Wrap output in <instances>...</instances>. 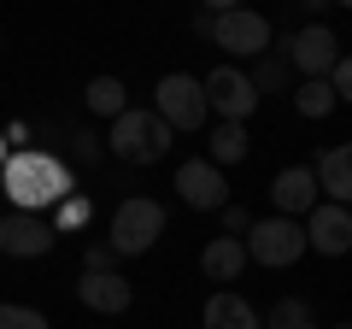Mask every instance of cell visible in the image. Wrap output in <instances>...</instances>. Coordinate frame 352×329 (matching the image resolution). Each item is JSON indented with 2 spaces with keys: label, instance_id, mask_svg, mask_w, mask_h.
<instances>
[{
  "label": "cell",
  "instance_id": "cell-1",
  "mask_svg": "<svg viewBox=\"0 0 352 329\" xmlns=\"http://www.w3.org/2000/svg\"><path fill=\"white\" fill-rule=\"evenodd\" d=\"M0 194L18 206V212H47L53 200L71 194V171H65L53 153H30V147H12L0 159Z\"/></svg>",
  "mask_w": 352,
  "mask_h": 329
},
{
  "label": "cell",
  "instance_id": "cell-2",
  "mask_svg": "<svg viewBox=\"0 0 352 329\" xmlns=\"http://www.w3.org/2000/svg\"><path fill=\"white\" fill-rule=\"evenodd\" d=\"M176 129L164 124V118L141 112V106H124V112L112 118V136H106V153L124 164H159L164 153H170Z\"/></svg>",
  "mask_w": 352,
  "mask_h": 329
},
{
  "label": "cell",
  "instance_id": "cell-3",
  "mask_svg": "<svg viewBox=\"0 0 352 329\" xmlns=\"http://www.w3.org/2000/svg\"><path fill=\"white\" fill-rule=\"evenodd\" d=\"M241 247H247V259L252 265H264V270H288V265H300L311 247H305V229H300V217H252L247 224V235H241Z\"/></svg>",
  "mask_w": 352,
  "mask_h": 329
},
{
  "label": "cell",
  "instance_id": "cell-4",
  "mask_svg": "<svg viewBox=\"0 0 352 329\" xmlns=\"http://www.w3.org/2000/svg\"><path fill=\"white\" fill-rule=\"evenodd\" d=\"M153 118H164L170 129H206L212 124V106H206L200 76H188V71L159 76V89H153Z\"/></svg>",
  "mask_w": 352,
  "mask_h": 329
},
{
  "label": "cell",
  "instance_id": "cell-5",
  "mask_svg": "<svg viewBox=\"0 0 352 329\" xmlns=\"http://www.w3.org/2000/svg\"><path fill=\"white\" fill-rule=\"evenodd\" d=\"M159 235H164V206L135 194V200H124L112 212V241H106V247H112L118 259H141Z\"/></svg>",
  "mask_w": 352,
  "mask_h": 329
},
{
  "label": "cell",
  "instance_id": "cell-6",
  "mask_svg": "<svg viewBox=\"0 0 352 329\" xmlns=\"http://www.w3.org/2000/svg\"><path fill=\"white\" fill-rule=\"evenodd\" d=\"M212 41H217L223 53H235V59H258V53H270V18L252 12V6L217 12V18H212Z\"/></svg>",
  "mask_w": 352,
  "mask_h": 329
},
{
  "label": "cell",
  "instance_id": "cell-7",
  "mask_svg": "<svg viewBox=\"0 0 352 329\" xmlns=\"http://www.w3.org/2000/svg\"><path fill=\"white\" fill-rule=\"evenodd\" d=\"M59 247V229L47 224V212H0V253L6 259H41Z\"/></svg>",
  "mask_w": 352,
  "mask_h": 329
},
{
  "label": "cell",
  "instance_id": "cell-8",
  "mask_svg": "<svg viewBox=\"0 0 352 329\" xmlns=\"http://www.w3.org/2000/svg\"><path fill=\"white\" fill-rule=\"evenodd\" d=\"M206 89V106H212L223 124H247L252 112H258V89L247 83V71H235V65H217L212 76H200Z\"/></svg>",
  "mask_w": 352,
  "mask_h": 329
},
{
  "label": "cell",
  "instance_id": "cell-9",
  "mask_svg": "<svg viewBox=\"0 0 352 329\" xmlns=\"http://www.w3.org/2000/svg\"><path fill=\"white\" fill-rule=\"evenodd\" d=\"M176 200L194 206V212H217V206H229L223 171H217L212 159H182V164H176Z\"/></svg>",
  "mask_w": 352,
  "mask_h": 329
},
{
  "label": "cell",
  "instance_id": "cell-10",
  "mask_svg": "<svg viewBox=\"0 0 352 329\" xmlns=\"http://www.w3.org/2000/svg\"><path fill=\"white\" fill-rule=\"evenodd\" d=\"M305 247H317L323 259H340L352 247V212L346 206H335V200H317L311 212H305Z\"/></svg>",
  "mask_w": 352,
  "mask_h": 329
},
{
  "label": "cell",
  "instance_id": "cell-11",
  "mask_svg": "<svg viewBox=\"0 0 352 329\" xmlns=\"http://www.w3.org/2000/svg\"><path fill=\"white\" fill-rule=\"evenodd\" d=\"M282 59H288L294 71H305V76H323L329 65L340 59V36H335L329 24H305L300 36L282 41Z\"/></svg>",
  "mask_w": 352,
  "mask_h": 329
},
{
  "label": "cell",
  "instance_id": "cell-12",
  "mask_svg": "<svg viewBox=\"0 0 352 329\" xmlns=\"http://www.w3.org/2000/svg\"><path fill=\"white\" fill-rule=\"evenodd\" d=\"M76 300H82L88 312H100V317H118V312L135 306V288H129V277H118V270H82Z\"/></svg>",
  "mask_w": 352,
  "mask_h": 329
},
{
  "label": "cell",
  "instance_id": "cell-13",
  "mask_svg": "<svg viewBox=\"0 0 352 329\" xmlns=\"http://www.w3.org/2000/svg\"><path fill=\"white\" fill-rule=\"evenodd\" d=\"M270 206H276V217H305L317 206V177L311 164H288V171H276V182H270Z\"/></svg>",
  "mask_w": 352,
  "mask_h": 329
},
{
  "label": "cell",
  "instance_id": "cell-14",
  "mask_svg": "<svg viewBox=\"0 0 352 329\" xmlns=\"http://www.w3.org/2000/svg\"><path fill=\"white\" fill-rule=\"evenodd\" d=\"M311 177H317V189H323L335 206H346L352 200V147H346V141H335V147L311 164Z\"/></svg>",
  "mask_w": 352,
  "mask_h": 329
},
{
  "label": "cell",
  "instance_id": "cell-15",
  "mask_svg": "<svg viewBox=\"0 0 352 329\" xmlns=\"http://www.w3.org/2000/svg\"><path fill=\"white\" fill-rule=\"evenodd\" d=\"M200 270H206V282H235L241 270H247V247H241V235H212L200 247Z\"/></svg>",
  "mask_w": 352,
  "mask_h": 329
},
{
  "label": "cell",
  "instance_id": "cell-16",
  "mask_svg": "<svg viewBox=\"0 0 352 329\" xmlns=\"http://www.w3.org/2000/svg\"><path fill=\"white\" fill-rule=\"evenodd\" d=\"M200 323L206 329H258V312H252L241 294H229V288H217L212 300H206V312H200Z\"/></svg>",
  "mask_w": 352,
  "mask_h": 329
},
{
  "label": "cell",
  "instance_id": "cell-17",
  "mask_svg": "<svg viewBox=\"0 0 352 329\" xmlns=\"http://www.w3.org/2000/svg\"><path fill=\"white\" fill-rule=\"evenodd\" d=\"M247 147H252V141H247V124H223V118H217V124H212V141H206V159H212L217 171H229V164L247 159Z\"/></svg>",
  "mask_w": 352,
  "mask_h": 329
},
{
  "label": "cell",
  "instance_id": "cell-18",
  "mask_svg": "<svg viewBox=\"0 0 352 329\" xmlns=\"http://www.w3.org/2000/svg\"><path fill=\"white\" fill-rule=\"evenodd\" d=\"M82 106H88V112H100V118H118L129 106V89L118 83V76H94V83L82 89Z\"/></svg>",
  "mask_w": 352,
  "mask_h": 329
},
{
  "label": "cell",
  "instance_id": "cell-19",
  "mask_svg": "<svg viewBox=\"0 0 352 329\" xmlns=\"http://www.w3.org/2000/svg\"><path fill=\"white\" fill-rule=\"evenodd\" d=\"M294 106H300V118H329L340 100L329 94V83H323V76H305L300 89H294Z\"/></svg>",
  "mask_w": 352,
  "mask_h": 329
},
{
  "label": "cell",
  "instance_id": "cell-20",
  "mask_svg": "<svg viewBox=\"0 0 352 329\" xmlns=\"http://www.w3.org/2000/svg\"><path fill=\"white\" fill-rule=\"evenodd\" d=\"M288 76H294V65L282 53H258V71H247V83L258 94H276V89H288Z\"/></svg>",
  "mask_w": 352,
  "mask_h": 329
},
{
  "label": "cell",
  "instance_id": "cell-21",
  "mask_svg": "<svg viewBox=\"0 0 352 329\" xmlns=\"http://www.w3.org/2000/svg\"><path fill=\"white\" fill-rule=\"evenodd\" d=\"M88 217H94V206H88V194H65V200H53V217H47V224L53 229H59V235H65V229H88Z\"/></svg>",
  "mask_w": 352,
  "mask_h": 329
},
{
  "label": "cell",
  "instance_id": "cell-22",
  "mask_svg": "<svg viewBox=\"0 0 352 329\" xmlns=\"http://www.w3.org/2000/svg\"><path fill=\"white\" fill-rule=\"evenodd\" d=\"M300 323H311V306L288 294V300H276V306H270V317H264L258 329H300Z\"/></svg>",
  "mask_w": 352,
  "mask_h": 329
},
{
  "label": "cell",
  "instance_id": "cell-23",
  "mask_svg": "<svg viewBox=\"0 0 352 329\" xmlns=\"http://www.w3.org/2000/svg\"><path fill=\"white\" fill-rule=\"evenodd\" d=\"M0 329H47L36 306H0Z\"/></svg>",
  "mask_w": 352,
  "mask_h": 329
},
{
  "label": "cell",
  "instance_id": "cell-24",
  "mask_svg": "<svg viewBox=\"0 0 352 329\" xmlns=\"http://www.w3.org/2000/svg\"><path fill=\"white\" fill-rule=\"evenodd\" d=\"M217 212H223V235H247V224H252V212H247V206H235V200H229V206H217Z\"/></svg>",
  "mask_w": 352,
  "mask_h": 329
},
{
  "label": "cell",
  "instance_id": "cell-25",
  "mask_svg": "<svg viewBox=\"0 0 352 329\" xmlns=\"http://www.w3.org/2000/svg\"><path fill=\"white\" fill-rule=\"evenodd\" d=\"M112 265H118V253L106 247V241H94V247L82 253V270H112Z\"/></svg>",
  "mask_w": 352,
  "mask_h": 329
},
{
  "label": "cell",
  "instance_id": "cell-26",
  "mask_svg": "<svg viewBox=\"0 0 352 329\" xmlns=\"http://www.w3.org/2000/svg\"><path fill=\"white\" fill-rule=\"evenodd\" d=\"M200 6H206V12L217 18V12H235V6H247V0H200Z\"/></svg>",
  "mask_w": 352,
  "mask_h": 329
},
{
  "label": "cell",
  "instance_id": "cell-27",
  "mask_svg": "<svg viewBox=\"0 0 352 329\" xmlns=\"http://www.w3.org/2000/svg\"><path fill=\"white\" fill-rule=\"evenodd\" d=\"M300 6H305V12H323V6H329V0H300Z\"/></svg>",
  "mask_w": 352,
  "mask_h": 329
},
{
  "label": "cell",
  "instance_id": "cell-28",
  "mask_svg": "<svg viewBox=\"0 0 352 329\" xmlns=\"http://www.w3.org/2000/svg\"><path fill=\"white\" fill-rule=\"evenodd\" d=\"M6 153H12V147H6V129H0V159H6Z\"/></svg>",
  "mask_w": 352,
  "mask_h": 329
},
{
  "label": "cell",
  "instance_id": "cell-29",
  "mask_svg": "<svg viewBox=\"0 0 352 329\" xmlns=\"http://www.w3.org/2000/svg\"><path fill=\"white\" fill-rule=\"evenodd\" d=\"M335 329H352V323H335Z\"/></svg>",
  "mask_w": 352,
  "mask_h": 329
},
{
  "label": "cell",
  "instance_id": "cell-30",
  "mask_svg": "<svg viewBox=\"0 0 352 329\" xmlns=\"http://www.w3.org/2000/svg\"><path fill=\"white\" fill-rule=\"evenodd\" d=\"M300 329H317V323H300Z\"/></svg>",
  "mask_w": 352,
  "mask_h": 329
}]
</instances>
